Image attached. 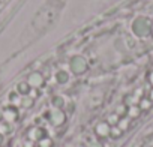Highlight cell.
<instances>
[{
	"mask_svg": "<svg viewBox=\"0 0 153 147\" xmlns=\"http://www.w3.org/2000/svg\"><path fill=\"white\" fill-rule=\"evenodd\" d=\"M110 132H111V128H110L108 123H99V125L96 126V134H98L99 137H108Z\"/></svg>",
	"mask_w": 153,
	"mask_h": 147,
	"instance_id": "6da1fadb",
	"label": "cell"
},
{
	"mask_svg": "<svg viewBox=\"0 0 153 147\" xmlns=\"http://www.w3.org/2000/svg\"><path fill=\"white\" fill-rule=\"evenodd\" d=\"M72 69H74L75 72H81V71H84V69H86V63L83 62V59H80V57L74 59V62H72Z\"/></svg>",
	"mask_w": 153,
	"mask_h": 147,
	"instance_id": "7a4b0ae2",
	"label": "cell"
},
{
	"mask_svg": "<svg viewBox=\"0 0 153 147\" xmlns=\"http://www.w3.org/2000/svg\"><path fill=\"white\" fill-rule=\"evenodd\" d=\"M38 147H53V140L48 137H42L38 141Z\"/></svg>",
	"mask_w": 153,
	"mask_h": 147,
	"instance_id": "3957f363",
	"label": "cell"
},
{
	"mask_svg": "<svg viewBox=\"0 0 153 147\" xmlns=\"http://www.w3.org/2000/svg\"><path fill=\"white\" fill-rule=\"evenodd\" d=\"M29 137H30L32 140H38V141H39L44 135H42V131H41V129H32V131L29 132Z\"/></svg>",
	"mask_w": 153,
	"mask_h": 147,
	"instance_id": "277c9868",
	"label": "cell"
},
{
	"mask_svg": "<svg viewBox=\"0 0 153 147\" xmlns=\"http://www.w3.org/2000/svg\"><path fill=\"white\" fill-rule=\"evenodd\" d=\"M65 122V116L60 113V111H57L56 114H54V119H53V123L54 125H60V123H63Z\"/></svg>",
	"mask_w": 153,
	"mask_h": 147,
	"instance_id": "5b68a950",
	"label": "cell"
},
{
	"mask_svg": "<svg viewBox=\"0 0 153 147\" xmlns=\"http://www.w3.org/2000/svg\"><path fill=\"white\" fill-rule=\"evenodd\" d=\"M30 83H32L33 86H39V84L42 83L41 75H32V77H30Z\"/></svg>",
	"mask_w": 153,
	"mask_h": 147,
	"instance_id": "8992f818",
	"label": "cell"
},
{
	"mask_svg": "<svg viewBox=\"0 0 153 147\" xmlns=\"http://www.w3.org/2000/svg\"><path fill=\"white\" fill-rule=\"evenodd\" d=\"M5 117H6L8 120H15V119H17V113H15V110H8V111L5 113Z\"/></svg>",
	"mask_w": 153,
	"mask_h": 147,
	"instance_id": "52a82bcc",
	"label": "cell"
},
{
	"mask_svg": "<svg viewBox=\"0 0 153 147\" xmlns=\"http://www.w3.org/2000/svg\"><path fill=\"white\" fill-rule=\"evenodd\" d=\"M89 147H102V146H101L98 141H93V143H90V144H89Z\"/></svg>",
	"mask_w": 153,
	"mask_h": 147,
	"instance_id": "ba28073f",
	"label": "cell"
}]
</instances>
